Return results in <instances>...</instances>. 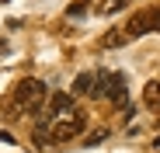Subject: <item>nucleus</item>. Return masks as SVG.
Wrapping results in <instances>:
<instances>
[{
	"label": "nucleus",
	"instance_id": "39448f33",
	"mask_svg": "<svg viewBox=\"0 0 160 153\" xmlns=\"http://www.w3.org/2000/svg\"><path fill=\"white\" fill-rule=\"evenodd\" d=\"M108 101H112L115 108H129V84H125V73H115V84H112Z\"/></svg>",
	"mask_w": 160,
	"mask_h": 153
},
{
	"label": "nucleus",
	"instance_id": "7ed1b4c3",
	"mask_svg": "<svg viewBox=\"0 0 160 153\" xmlns=\"http://www.w3.org/2000/svg\"><path fill=\"white\" fill-rule=\"evenodd\" d=\"M94 91H98V70H84V73H77V80H73V94H80V97H94Z\"/></svg>",
	"mask_w": 160,
	"mask_h": 153
},
{
	"label": "nucleus",
	"instance_id": "f03ea898",
	"mask_svg": "<svg viewBox=\"0 0 160 153\" xmlns=\"http://www.w3.org/2000/svg\"><path fill=\"white\" fill-rule=\"evenodd\" d=\"M84 125H87V118H84V111H70V115H59V118H49V136H52V143H63V139H77L80 132H84Z\"/></svg>",
	"mask_w": 160,
	"mask_h": 153
},
{
	"label": "nucleus",
	"instance_id": "0eeeda50",
	"mask_svg": "<svg viewBox=\"0 0 160 153\" xmlns=\"http://www.w3.org/2000/svg\"><path fill=\"white\" fill-rule=\"evenodd\" d=\"M112 84H115V73L98 70V91H94V97H108L112 94Z\"/></svg>",
	"mask_w": 160,
	"mask_h": 153
},
{
	"label": "nucleus",
	"instance_id": "6e6552de",
	"mask_svg": "<svg viewBox=\"0 0 160 153\" xmlns=\"http://www.w3.org/2000/svg\"><path fill=\"white\" fill-rule=\"evenodd\" d=\"M125 4H129V0H104V4H98V11H101V14H115V11H122Z\"/></svg>",
	"mask_w": 160,
	"mask_h": 153
},
{
	"label": "nucleus",
	"instance_id": "9d476101",
	"mask_svg": "<svg viewBox=\"0 0 160 153\" xmlns=\"http://www.w3.org/2000/svg\"><path fill=\"white\" fill-rule=\"evenodd\" d=\"M125 42H129L125 32H108V35H104V45H108V49H112V45H125Z\"/></svg>",
	"mask_w": 160,
	"mask_h": 153
},
{
	"label": "nucleus",
	"instance_id": "20e7f679",
	"mask_svg": "<svg viewBox=\"0 0 160 153\" xmlns=\"http://www.w3.org/2000/svg\"><path fill=\"white\" fill-rule=\"evenodd\" d=\"M70 111H73V94H52L49 97V108H45L49 118H59V115H70Z\"/></svg>",
	"mask_w": 160,
	"mask_h": 153
},
{
	"label": "nucleus",
	"instance_id": "f257e3e1",
	"mask_svg": "<svg viewBox=\"0 0 160 153\" xmlns=\"http://www.w3.org/2000/svg\"><path fill=\"white\" fill-rule=\"evenodd\" d=\"M45 97H49L45 84L35 80V76H28V80H21V84L14 87V94L7 97V105H4V118H7V122H18V118H24L28 111H42Z\"/></svg>",
	"mask_w": 160,
	"mask_h": 153
},
{
	"label": "nucleus",
	"instance_id": "423d86ee",
	"mask_svg": "<svg viewBox=\"0 0 160 153\" xmlns=\"http://www.w3.org/2000/svg\"><path fill=\"white\" fill-rule=\"evenodd\" d=\"M143 105L153 108V111H160V80H150L143 87Z\"/></svg>",
	"mask_w": 160,
	"mask_h": 153
},
{
	"label": "nucleus",
	"instance_id": "1a4fd4ad",
	"mask_svg": "<svg viewBox=\"0 0 160 153\" xmlns=\"http://www.w3.org/2000/svg\"><path fill=\"white\" fill-rule=\"evenodd\" d=\"M87 11H91V0H77V4H70V7H66V14H70V17H80V14H87Z\"/></svg>",
	"mask_w": 160,
	"mask_h": 153
},
{
	"label": "nucleus",
	"instance_id": "9b49d317",
	"mask_svg": "<svg viewBox=\"0 0 160 153\" xmlns=\"http://www.w3.org/2000/svg\"><path fill=\"white\" fill-rule=\"evenodd\" d=\"M104 139H108V132L98 129V132H91V136H87V146H98V143H104Z\"/></svg>",
	"mask_w": 160,
	"mask_h": 153
}]
</instances>
